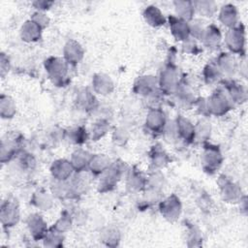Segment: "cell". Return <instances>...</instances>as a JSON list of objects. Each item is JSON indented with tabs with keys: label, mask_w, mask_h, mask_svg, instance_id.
Returning a JSON list of instances; mask_svg holds the SVG:
<instances>
[{
	"label": "cell",
	"mask_w": 248,
	"mask_h": 248,
	"mask_svg": "<svg viewBox=\"0 0 248 248\" xmlns=\"http://www.w3.org/2000/svg\"><path fill=\"white\" fill-rule=\"evenodd\" d=\"M45 69L51 82L58 87L66 86L70 81L69 64L63 57L50 56L45 60Z\"/></svg>",
	"instance_id": "obj_1"
},
{
	"label": "cell",
	"mask_w": 248,
	"mask_h": 248,
	"mask_svg": "<svg viewBox=\"0 0 248 248\" xmlns=\"http://www.w3.org/2000/svg\"><path fill=\"white\" fill-rule=\"evenodd\" d=\"M126 171H128V168L124 162L120 160L111 162L108 169L100 175L97 187L98 191L100 193H108L114 190Z\"/></svg>",
	"instance_id": "obj_2"
},
{
	"label": "cell",
	"mask_w": 248,
	"mask_h": 248,
	"mask_svg": "<svg viewBox=\"0 0 248 248\" xmlns=\"http://www.w3.org/2000/svg\"><path fill=\"white\" fill-rule=\"evenodd\" d=\"M181 79L177 67L170 62L160 72L158 78L159 90L163 94H173Z\"/></svg>",
	"instance_id": "obj_3"
},
{
	"label": "cell",
	"mask_w": 248,
	"mask_h": 248,
	"mask_svg": "<svg viewBox=\"0 0 248 248\" xmlns=\"http://www.w3.org/2000/svg\"><path fill=\"white\" fill-rule=\"evenodd\" d=\"M206 106L209 115L222 116L232 108L233 103L224 89H219L206 98Z\"/></svg>",
	"instance_id": "obj_4"
},
{
	"label": "cell",
	"mask_w": 248,
	"mask_h": 248,
	"mask_svg": "<svg viewBox=\"0 0 248 248\" xmlns=\"http://www.w3.org/2000/svg\"><path fill=\"white\" fill-rule=\"evenodd\" d=\"M201 162L205 172L209 174L215 173L223 163V155L219 146L204 142Z\"/></svg>",
	"instance_id": "obj_5"
},
{
	"label": "cell",
	"mask_w": 248,
	"mask_h": 248,
	"mask_svg": "<svg viewBox=\"0 0 248 248\" xmlns=\"http://www.w3.org/2000/svg\"><path fill=\"white\" fill-rule=\"evenodd\" d=\"M225 44L232 54H244L245 29L241 23L228 29L225 34Z\"/></svg>",
	"instance_id": "obj_6"
},
{
	"label": "cell",
	"mask_w": 248,
	"mask_h": 248,
	"mask_svg": "<svg viewBox=\"0 0 248 248\" xmlns=\"http://www.w3.org/2000/svg\"><path fill=\"white\" fill-rule=\"evenodd\" d=\"M217 183L221 192V196L225 202L230 203H236L242 201L241 188L228 176L225 174L220 175Z\"/></svg>",
	"instance_id": "obj_7"
},
{
	"label": "cell",
	"mask_w": 248,
	"mask_h": 248,
	"mask_svg": "<svg viewBox=\"0 0 248 248\" xmlns=\"http://www.w3.org/2000/svg\"><path fill=\"white\" fill-rule=\"evenodd\" d=\"M159 210L161 215L169 222H175L182 211V204L180 199L171 194L159 202Z\"/></svg>",
	"instance_id": "obj_8"
},
{
	"label": "cell",
	"mask_w": 248,
	"mask_h": 248,
	"mask_svg": "<svg viewBox=\"0 0 248 248\" xmlns=\"http://www.w3.org/2000/svg\"><path fill=\"white\" fill-rule=\"evenodd\" d=\"M20 219V211L16 202L6 200L1 204L0 220L3 228L10 229L15 227Z\"/></svg>",
	"instance_id": "obj_9"
},
{
	"label": "cell",
	"mask_w": 248,
	"mask_h": 248,
	"mask_svg": "<svg viewBox=\"0 0 248 248\" xmlns=\"http://www.w3.org/2000/svg\"><path fill=\"white\" fill-rule=\"evenodd\" d=\"M28 231L34 240H43L48 232L47 223L39 213H32L26 220Z\"/></svg>",
	"instance_id": "obj_10"
},
{
	"label": "cell",
	"mask_w": 248,
	"mask_h": 248,
	"mask_svg": "<svg viewBox=\"0 0 248 248\" xmlns=\"http://www.w3.org/2000/svg\"><path fill=\"white\" fill-rule=\"evenodd\" d=\"M159 89L158 78L152 75H144L139 77L133 86V91L140 96L148 97Z\"/></svg>",
	"instance_id": "obj_11"
},
{
	"label": "cell",
	"mask_w": 248,
	"mask_h": 248,
	"mask_svg": "<svg viewBox=\"0 0 248 248\" xmlns=\"http://www.w3.org/2000/svg\"><path fill=\"white\" fill-rule=\"evenodd\" d=\"M167 117L161 108H149L145 117V127L154 134H163L167 125Z\"/></svg>",
	"instance_id": "obj_12"
},
{
	"label": "cell",
	"mask_w": 248,
	"mask_h": 248,
	"mask_svg": "<svg viewBox=\"0 0 248 248\" xmlns=\"http://www.w3.org/2000/svg\"><path fill=\"white\" fill-rule=\"evenodd\" d=\"M84 56L82 46L76 40L70 39L63 46V58L70 66L78 65Z\"/></svg>",
	"instance_id": "obj_13"
},
{
	"label": "cell",
	"mask_w": 248,
	"mask_h": 248,
	"mask_svg": "<svg viewBox=\"0 0 248 248\" xmlns=\"http://www.w3.org/2000/svg\"><path fill=\"white\" fill-rule=\"evenodd\" d=\"M177 139L186 143L195 141V125L183 115H178L174 120Z\"/></svg>",
	"instance_id": "obj_14"
},
{
	"label": "cell",
	"mask_w": 248,
	"mask_h": 248,
	"mask_svg": "<svg viewBox=\"0 0 248 248\" xmlns=\"http://www.w3.org/2000/svg\"><path fill=\"white\" fill-rule=\"evenodd\" d=\"M69 185L70 199H77L87 192L89 189L90 180L89 177L85 174V171L76 172V174L69 179Z\"/></svg>",
	"instance_id": "obj_15"
},
{
	"label": "cell",
	"mask_w": 248,
	"mask_h": 248,
	"mask_svg": "<svg viewBox=\"0 0 248 248\" xmlns=\"http://www.w3.org/2000/svg\"><path fill=\"white\" fill-rule=\"evenodd\" d=\"M74 172V168L70 160L67 159H57L53 161L50 166L51 176L56 180L67 181L73 176Z\"/></svg>",
	"instance_id": "obj_16"
},
{
	"label": "cell",
	"mask_w": 248,
	"mask_h": 248,
	"mask_svg": "<svg viewBox=\"0 0 248 248\" xmlns=\"http://www.w3.org/2000/svg\"><path fill=\"white\" fill-rule=\"evenodd\" d=\"M169 27L173 38L179 42H183L190 37L189 22L177 17L176 16H170L168 17Z\"/></svg>",
	"instance_id": "obj_17"
},
{
	"label": "cell",
	"mask_w": 248,
	"mask_h": 248,
	"mask_svg": "<svg viewBox=\"0 0 248 248\" xmlns=\"http://www.w3.org/2000/svg\"><path fill=\"white\" fill-rule=\"evenodd\" d=\"M92 88L95 93L106 96L114 90V83L108 75L97 73L92 78Z\"/></svg>",
	"instance_id": "obj_18"
},
{
	"label": "cell",
	"mask_w": 248,
	"mask_h": 248,
	"mask_svg": "<svg viewBox=\"0 0 248 248\" xmlns=\"http://www.w3.org/2000/svg\"><path fill=\"white\" fill-rule=\"evenodd\" d=\"M19 155V141L16 138H7L1 140L0 160L1 163L6 164Z\"/></svg>",
	"instance_id": "obj_19"
},
{
	"label": "cell",
	"mask_w": 248,
	"mask_h": 248,
	"mask_svg": "<svg viewBox=\"0 0 248 248\" xmlns=\"http://www.w3.org/2000/svg\"><path fill=\"white\" fill-rule=\"evenodd\" d=\"M218 16L220 22L229 29L238 24V11L233 4L228 3L223 5L219 11Z\"/></svg>",
	"instance_id": "obj_20"
},
{
	"label": "cell",
	"mask_w": 248,
	"mask_h": 248,
	"mask_svg": "<svg viewBox=\"0 0 248 248\" xmlns=\"http://www.w3.org/2000/svg\"><path fill=\"white\" fill-rule=\"evenodd\" d=\"M43 29L33 20H26L20 27V38L26 43H35L42 37Z\"/></svg>",
	"instance_id": "obj_21"
},
{
	"label": "cell",
	"mask_w": 248,
	"mask_h": 248,
	"mask_svg": "<svg viewBox=\"0 0 248 248\" xmlns=\"http://www.w3.org/2000/svg\"><path fill=\"white\" fill-rule=\"evenodd\" d=\"M201 41L202 42L205 47L210 49H215L220 46L222 42V33L216 25L210 24L205 27L204 33Z\"/></svg>",
	"instance_id": "obj_22"
},
{
	"label": "cell",
	"mask_w": 248,
	"mask_h": 248,
	"mask_svg": "<svg viewBox=\"0 0 248 248\" xmlns=\"http://www.w3.org/2000/svg\"><path fill=\"white\" fill-rule=\"evenodd\" d=\"M92 154L87 150L78 148L72 153L70 162L74 168L75 172H82L88 170V165L90 162Z\"/></svg>",
	"instance_id": "obj_23"
},
{
	"label": "cell",
	"mask_w": 248,
	"mask_h": 248,
	"mask_svg": "<svg viewBox=\"0 0 248 248\" xmlns=\"http://www.w3.org/2000/svg\"><path fill=\"white\" fill-rule=\"evenodd\" d=\"M30 203L39 210L47 211L53 206L52 194L46 190H37L32 194Z\"/></svg>",
	"instance_id": "obj_24"
},
{
	"label": "cell",
	"mask_w": 248,
	"mask_h": 248,
	"mask_svg": "<svg viewBox=\"0 0 248 248\" xmlns=\"http://www.w3.org/2000/svg\"><path fill=\"white\" fill-rule=\"evenodd\" d=\"M215 63L223 76H232L237 69L236 60L231 52H221L217 56Z\"/></svg>",
	"instance_id": "obj_25"
},
{
	"label": "cell",
	"mask_w": 248,
	"mask_h": 248,
	"mask_svg": "<svg viewBox=\"0 0 248 248\" xmlns=\"http://www.w3.org/2000/svg\"><path fill=\"white\" fill-rule=\"evenodd\" d=\"M173 94L175 95L176 100L179 102V104L185 107H190L194 105L197 100L191 86L187 82H185L183 79H181L180 83L178 84Z\"/></svg>",
	"instance_id": "obj_26"
},
{
	"label": "cell",
	"mask_w": 248,
	"mask_h": 248,
	"mask_svg": "<svg viewBox=\"0 0 248 248\" xmlns=\"http://www.w3.org/2000/svg\"><path fill=\"white\" fill-rule=\"evenodd\" d=\"M224 90L233 104H241L247 99V92L245 87L236 81H226Z\"/></svg>",
	"instance_id": "obj_27"
},
{
	"label": "cell",
	"mask_w": 248,
	"mask_h": 248,
	"mask_svg": "<svg viewBox=\"0 0 248 248\" xmlns=\"http://www.w3.org/2000/svg\"><path fill=\"white\" fill-rule=\"evenodd\" d=\"M111 161L110 159L105 155V154H92L89 165H88V170L93 175H101L103 172H105L108 167L110 166Z\"/></svg>",
	"instance_id": "obj_28"
},
{
	"label": "cell",
	"mask_w": 248,
	"mask_h": 248,
	"mask_svg": "<svg viewBox=\"0 0 248 248\" xmlns=\"http://www.w3.org/2000/svg\"><path fill=\"white\" fill-rule=\"evenodd\" d=\"M143 17L148 25L155 28L161 27L167 22V18L164 16L162 11L153 5H150L144 9Z\"/></svg>",
	"instance_id": "obj_29"
},
{
	"label": "cell",
	"mask_w": 248,
	"mask_h": 248,
	"mask_svg": "<svg viewBox=\"0 0 248 248\" xmlns=\"http://www.w3.org/2000/svg\"><path fill=\"white\" fill-rule=\"evenodd\" d=\"M175 16L187 22L194 19V15L196 13L193 1L189 0H177L173 2Z\"/></svg>",
	"instance_id": "obj_30"
},
{
	"label": "cell",
	"mask_w": 248,
	"mask_h": 248,
	"mask_svg": "<svg viewBox=\"0 0 248 248\" xmlns=\"http://www.w3.org/2000/svg\"><path fill=\"white\" fill-rule=\"evenodd\" d=\"M149 158L152 166L156 169H162L170 162V157L160 144H155L151 147Z\"/></svg>",
	"instance_id": "obj_31"
},
{
	"label": "cell",
	"mask_w": 248,
	"mask_h": 248,
	"mask_svg": "<svg viewBox=\"0 0 248 248\" xmlns=\"http://www.w3.org/2000/svg\"><path fill=\"white\" fill-rule=\"evenodd\" d=\"M127 186L133 191H143L147 188V177H145L138 170L133 169L131 170H128Z\"/></svg>",
	"instance_id": "obj_32"
},
{
	"label": "cell",
	"mask_w": 248,
	"mask_h": 248,
	"mask_svg": "<svg viewBox=\"0 0 248 248\" xmlns=\"http://www.w3.org/2000/svg\"><path fill=\"white\" fill-rule=\"evenodd\" d=\"M121 233L116 227L107 226L100 232V240L108 247H115L119 244Z\"/></svg>",
	"instance_id": "obj_33"
},
{
	"label": "cell",
	"mask_w": 248,
	"mask_h": 248,
	"mask_svg": "<svg viewBox=\"0 0 248 248\" xmlns=\"http://www.w3.org/2000/svg\"><path fill=\"white\" fill-rule=\"evenodd\" d=\"M76 102H77L78 107L84 111H90L97 107L96 97L90 90H88L86 88L81 89L78 93Z\"/></svg>",
	"instance_id": "obj_34"
},
{
	"label": "cell",
	"mask_w": 248,
	"mask_h": 248,
	"mask_svg": "<svg viewBox=\"0 0 248 248\" xmlns=\"http://www.w3.org/2000/svg\"><path fill=\"white\" fill-rule=\"evenodd\" d=\"M16 113V105L15 100L6 94L0 96V115L3 119H12Z\"/></svg>",
	"instance_id": "obj_35"
},
{
	"label": "cell",
	"mask_w": 248,
	"mask_h": 248,
	"mask_svg": "<svg viewBox=\"0 0 248 248\" xmlns=\"http://www.w3.org/2000/svg\"><path fill=\"white\" fill-rule=\"evenodd\" d=\"M202 77L205 83L212 84L218 82L222 78L223 74L215 62H210L204 66L202 71Z\"/></svg>",
	"instance_id": "obj_36"
},
{
	"label": "cell",
	"mask_w": 248,
	"mask_h": 248,
	"mask_svg": "<svg viewBox=\"0 0 248 248\" xmlns=\"http://www.w3.org/2000/svg\"><path fill=\"white\" fill-rule=\"evenodd\" d=\"M50 191L52 196H54L57 199H60V200L70 199L69 180L61 181V180H56L52 178V181L50 183Z\"/></svg>",
	"instance_id": "obj_37"
},
{
	"label": "cell",
	"mask_w": 248,
	"mask_h": 248,
	"mask_svg": "<svg viewBox=\"0 0 248 248\" xmlns=\"http://www.w3.org/2000/svg\"><path fill=\"white\" fill-rule=\"evenodd\" d=\"M195 11L199 13L202 16L211 17L217 12V5L214 1L202 0V1H194Z\"/></svg>",
	"instance_id": "obj_38"
},
{
	"label": "cell",
	"mask_w": 248,
	"mask_h": 248,
	"mask_svg": "<svg viewBox=\"0 0 248 248\" xmlns=\"http://www.w3.org/2000/svg\"><path fill=\"white\" fill-rule=\"evenodd\" d=\"M67 138L70 140V142L77 145H81L84 142H86L87 139L89 138V133L86 131L84 127L78 126L70 129L67 132Z\"/></svg>",
	"instance_id": "obj_39"
},
{
	"label": "cell",
	"mask_w": 248,
	"mask_h": 248,
	"mask_svg": "<svg viewBox=\"0 0 248 248\" xmlns=\"http://www.w3.org/2000/svg\"><path fill=\"white\" fill-rule=\"evenodd\" d=\"M64 233L59 232L52 228H49L47 233L43 239L44 246L50 248H59L63 246L64 243Z\"/></svg>",
	"instance_id": "obj_40"
},
{
	"label": "cell",
	"mask_w": 248,
	"mask_h": 248,
	"mask_svg": "<svg viewBox=\"0 0 248 248\" xmlns=\"http://www.w3.org/2000/svg\"><path fill=\"white\" fill-rule=\"evenodd\" d=\"M109 130V123L105 119H99L93 123L89 132V137L92 140L96 141L106 136Z\"/></svg>",
	"instance_id": "obj_41"
},
{
	"label": "cell",
	"mask_w": 248,
	"mask_h": 248,
	"mask_svg": "<svg viewBox=\"0 0 248 248\" xmlns=\"http://www.w3.org/2000/svg\"><path fill=\"white\" fill-rule=\"evenodd\" d=\"M211 126L210 123L205 120H200L197 125H195V140L200 142H206L210 138Z\"/></svg>",
	"instance_id": "obj_42"
},
{
	"label": "cell",
	"mask_w": 248,
	"mask_h": 248,
	"mask_svg": "<svg viewBox=\"0 0 248 248\" xmlns=\"http://www.w3.org/2000/svg\"><path fill=\"white\" fill-rule=\"evenodd\" d=\"M73 225V218L67 211H63L60 215V217L55 221V223L50 227L53 230L59 232H68Z\"/></svg>",
	"instance_id": "obj_43"
},
{
	"label": "cell",
	"mask_w": 248,
	"mask_h": 248,
	"mask_svg": "<svg viewBox=\"0 0 248 248\" xmlns=\"http://www.w3.org/2000/svg\"><path fill=\"white\" fill-rule=\"evenodd\" d=\"M205 25L201 19H192L189 22V30H190V37H192L195 40H201L204 30Z\"/></svg>",
	"instance_id": "obj_44"
},
{
	"label": "cell",
	"mask_w": 248,
	"mask_h": 248,
	"mask_svg": "<svg viewBox=\"0 0 248 248\" xmlns=\"http://www.w3.org/2000/svg\"><path fill=\"white\" fill-rule=\"evenodd\" d=\"M17 164H18V167L20 168L21 170L30 171V170H32L35 168L36 160L29 153H21L18 156Z\"/></svg>",
	"instance_id": "obj_45"
},
{
	"label": "cell",
	"mask_w": 248,
	"mask_h": 248,
	"mask_svg": "<svg viewBox=\"0 0 248 248\" xmlns=\"http://www.w3.org/2000/svg\"><path fill=\"white\" fill-rule=\"evenodd\" d=\"M129 140V132L124 127H118L112 133V141L117 145H125Z\"/></svg>",
	"instance_id": "obj_46"
},
{
	"label": "cell",
	"mask_w": 248,
	"mask_h": 248,
	"mask_svg": "<svg viewBox=\"0 0 248 248\" xmlns=\"http://www.w3.org/2000/svg\"><path fill=\"white\" fill-rule=\"evenodd\" d=\"M191 226H188L187 232H188V246H200L202 235L201 232L196 228L194 225L190 224Z\"/></svg>",
	"instance_id": "obj_47"
},
{
	"label": "cell",
	"mask_w": 248,
	"mask_h": 248,
	"mask_svg": "<svg viewBox=\"0 0 248 248\" xmlns=\"http://www.w3.org/2000/svg\"><path fill=\"white\" fill-rule=\"evenodd\" d=\"M30 19L39 25L43 30L49 24V17L44 12H35Z\"/></svg>",
	"instance_id": "obj_48"
},
{
	"label": "cell",
	"mask_w": 248,
	"mask_h": 248,
	"mask_svg": "<svg viewBox=\"0 0 248 248\" xmlns=\"http://www.w3.org/2000/svg\"><path fill=\"white\" fill-rule=\"evenodd\" d=\"M182 50L188 54H197L200 51V48L197 45V42L192 37H189L187 40L182 42Z\"/></svg>",
	"instance_id": "obj_49"
},
{
	"label": "cell",
	"mask_w": 248,
	"mask_h": 248,
	"mask_svg": "<svg viewBox=\"0 0 248 248\" xmlns=\"http://www.w3.org/2000/svg\"><path fill=\"white\" fill-rule=\"evenodd\" d=\"M10 71V61L8 56L2 52L1 53V58H0V72H1V76L2 78L5 77L6 74H8V72Z\"/></svg>",
	"instance_id": "obj_50"
},
{
	"label": "cell",
	"mask_w": 248,
	"mask_h": 248,
	"mask_svg": "<svg viewBox=\"0 0 248 248\" xmlns=\"http://www.w3.org/2000/svg\"><path fill=\"white\" fill-rule=\"evenodd\" d=\"M32 5L35 7V9H37L38 12H44L48 10L52 5L53 2L52 1H46V0H41V1H34L32 3Z\"/></svg>",
	"instance_id": "obj_51"
}]
</instances>
